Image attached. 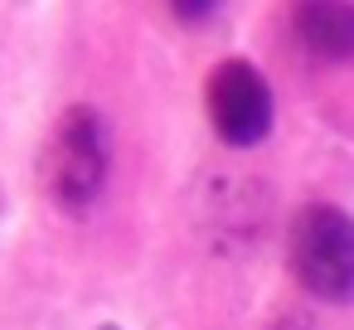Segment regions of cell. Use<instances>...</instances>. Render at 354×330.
<instances>
[{"label":"cell","instance_id":"6da1fadb","mask_svg":"<svg viewBox=\"0 0 354 330\" xmlns=\"http://www.w3.org/2000/svg\"><path fill=\"white\" fill-rule=\"evenodd\" d=\"M107 175H112V131H107L102 112L88 102L64 107V117L54 122V131L44 141V156H39L44 194L59 209L83 214L102 199Z\"/></svg>","mask_w":354,"mask_h":330},{"label":"cell","instance_id":"8992f818","mask_svg":"<svg viewBox=\"0 0 354 330\" xmlns=\"http://www.w3.org/2000/svg\"><path fill=\"white\" fill-rule=\"evenodd\" d=\"M267 330H315V325H310L306 315H281V320H272Z\"/></svg>","mask_w":354,"mask_h":330},{"label":"cell","instance_id":"52a82bcc","mask_svg":"<svg viewBox=\"0 0 354 330\" xmlns=\"http://www.w3.org/2000/svg\"><path fill=\"white\" fill-rule=\"evenodd\" d=\"M97 330H122V325H97Z\"/></svg>","mask_w":354,"mask_h":330},{"label":"cell","instance_id":"5b68a950","mask_svg":"<svg viewBox=\"0 0 354 330\" xmlns=\"http://www.w3.org/2000/svg\"><path fill=\"white\" fill-rule=\"evenodd\" d=\"M218 6H223V0H170L175 20H185V25H204V20H214Z\"/></svg>","mask_w":354,"mask_h":330},{"label":"cell","instance_id":"277c9868","mask_svg":"<svg viewBox=\"0 0 354 330\" xmlns=\"http://www.w3.org/2000/svg\"><path fill=\"white\" fill-rule=\"evenodd\" d=\"M291 25L315 59H330V64L354 59V0H296Z\"/></svg>","mask_w":354,"mask_h":330},{"label":"cell","instance_id":"7a4b0ae2","mask_svg":"<svg viewBox=\"0 0 354 330\" xmlns=\"http://www.w3.org/2000/svg\"><path fill=\"white\" fill-rule=\"evenodd\" d=\"M286 262H291V277L315 301L349 306L354 301V219L335 204L296 209L286 228Z\"/></svg>","mask_w":354,"mask_h":330},{"label":"cell","instance_id":"3957f363","mask_svg":"<svg viewBox=\"0 0 354 330\" xmlns=\"http://www.w3.org/2000/svg\"><path fill=\"white\" fill-rule=\"evenodd\" d=\"M204 107H209V122L218 131L223 146H257L267 131H272V88L267 78L248 64V59H223L214 73H209V88H204Z\"/></svg>","mask_w":354,"mask_h":330}]
</instances>
